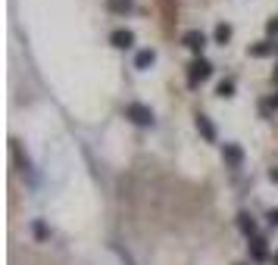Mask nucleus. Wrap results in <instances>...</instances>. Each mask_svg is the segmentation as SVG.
Listing matches in <instances>:
<instances>
[{
	"mask_svg": "<svg viewBox=\"0 0 278 265\" xmlns=\"http://www.w3.org/2000/svg\"><path fill=\"white\" fill-rule=\"evenodd\" d=\"M209 75H213V66H209L203 56H197V59L191 63V72H188V84H191V88H197V84H200V81H206Z\"/></svg>",
	"mask_w": 278,
	"mask_h": 265,
	"instance_id": "obj_1",
	"label": "nucleus"
},
{
	"mask_svg": "<svg viewBox=\"0 0 278 265\" xmlns=\"http://www.w3.org/2000/svg\"><path fill=\"white\" fill-rule=\"evenodd\" d=\"M125 116H128L134 125H144V128H147V125H153V113H150L144 103H131L128 109H125Z\"/></svg>",
	"mask_w": 278,
	"mask_h": 265,
	"instance_id": "obj_2",
	"label": "nucleus"
},
{
	"mask_svg": "<svg viewBox=\"0 0 278 265\" xmlns=\"http://www.w3.org/2000/svg\"><path fill=\"white\" fill-rule=\"evenodd\" d=\"M181 44L188 47V50H194V53L200 56V53H203V47H206V35H203V31H197V28H194V31H184Z\"/></svg>",
	"mask_w": 278,
	"mask_h": 265,
	"instance_id": "obj_3",
	"label": "nucleus"
},
{
	"mask_svg": "<svg viewBox=\"0 0 278 265\" xmlns=\"http://www.w3.org/2000/svg\"><path fill=\"white\" fill-rule=\"evenodd\" d=\"M222 159H225V166L238 169L241 162H244V150L238 147V144H225V150H222Z\"/></svg>",
	"mask_w": 278,
	"mask_h": 265,
	"instance_id": "obj_4",
	"label": "nucleus"
},
{
	"mask_svg": "<svg viewBox=\"0 0 278 265\" xmlns=\"http://www.w3.org/2000/svg\"><path fill=\"white\" fill-rule=\"evenodd\" d=\"M109 41H113V47H119V50H128V47L134 44V35H131L128 28H119V31H113V38H109Z\"/></svg>",
	"mask_w": 278,
	"mask_h": 265,
	"instance_id": "obj_5",
	"label": "nucleus"
},
{
	"mask_svg": "<svg viewBox=\"0 0 278 265\" xmlns=\"http://www.w3.org/2000/svg\"><path fill=\"white\" fill-rule=\"evenodd\" d=\"M250 259H253V262H266V259H269L263 237H253V241H250Z\"/></svg>",
	"mask_w": 278,
	"mask_h": 265,
	"instance_id": "obj_6",
	"label": "nucleus"
},
{
	"mask_svg": "<svg viewBox=\"0 0 278 265\" xmlns=\"http://www.w3.org/2000/svg\"><path fill=\"white\" fill-rule=\"evenodd\" d=\"M197 131L203 134V141H209V144L216 141V128H213V122H209L206 116H197Z\"/></svg>",
	"mask_w": 278,
	"mask_h": 265,
	"instance_id": "obj_7",
	"label": "nucleus"
},
{
	"mask_svg": "<svg viewBox=\"0 0 278 265\" xmlns=\"http://www.w3.org/2000/svg\"><path fill=\"white\" fill-rule=\"evenodd\" d=\"M278 50V44L272 41H259V44H250V56H272Z\"/></svg>",
	"mask_w": 278,
	"mask_h": 265,
	"instance_id": "obj_8",
	"label": "nucleus"
},
{
	"mask_svg": "<svg viewBox=\"0 0 278 265\" xmlns=\"http://www.w3.org/2000/svg\"><path fill=\"white\" fill-rule=\"evenodd\" d=\"M156 59V50H141L138 56H134V69H150Z\"/></svg>",
	"mask_w": 278,
	"mask_h": 265,
	"instance_id": "obj_9",
	"label": "nucleus"
},
{
	"mask_svg": "<svg viewBox=\"0 0 278 265\" xmlns=\"http://www.w3.org/2000/svg\"><path fill=\"white\" fill-rule=\"evenodd\" d=\"M238 228H241V231H244L247 237H253V234H256V221H253V216H247V212H241V216H238Z\"/></svg>",
	"mask_w": 278,
	"mask_h": 265,
	"instance_id": "obj_10",
	"label": "nucleus"
},
{
	"mask_svg": "<svg viewBox=\"0 0 278 265\" xmlns=\"http://www.w3.org/2000/svg\"><path fill=\"white\" fill-rule=\"evenodd\" d=\"M109 10H113V13H131L134 10V0H109Z\"/></svg>",
	"mask_w": 278,
	"mask_h": 265,
	"instance_id": "obj_11",
	"label": "nucleus"
},
{
	"mask_svg": "<svg viewBox=\"0 0 278 265\" xmlns=\"http://www.w3.org/2000/svg\"><path fill=\"white\" fill-rule=\"evenodd\" d=\"M213 38H216V44H225V41L231 38V25H216V31H213Z\"/></svg>",
	"mask_w": 278,
	"mask_h": 265,
	"instance_id": "obj_12",
	"label": "nucleus"
},
{
	"mask_svg": "<svg viewBox=\"0 0 278 265\" xmlns=\"http://www.w3.org/2000/svg\"><path fill=\"white\" fill-rule=\"evenodd\" d=\"M216 94H219V97H231V94H234V81H228V78H225V81H219Z\"/></svg>",
	"mask_w": 278,
	"mask_h": 265,
	"instance_id": "obj_13",
	"label": "nucleus"
},
{
	"mask_svg": "<svg viewBox=\"0 0 278 265\" xmlns=\"http://www.w3.org/2000/svg\"><path fill=\"white\" fill-rule=\"evenodd\" d=\"M35 237H38V241H47V237H50V231H47L44 221H35Z\"/></svg>",
	"mask_w": 278,
	"mask_h": 265,
	"instance_id": "obj_14",
	"label": "nucleus"
},
{
	"mask_svg": "<svg viewBox=\"0 0 278 265\" xmlns=\"http://www.w3.org/2000/svg\"><path fill=\"white\" fill-rule=\"evenodd\" d=\"M266 218H269V225H272V228H278V209H269Z\"/></svg>",
	"mask_w": 278,
	"mask_h": 265,
	"instance_id": "obj_15",
	"label": "nucleus"
},
{
	"mask_svg": "<svg viewBox=\"0 0 278 265\" xmlns=\"http://www.w3.org/2000/svg\"><path fill=\"white\" fill-rule=\"evenodd\" d=\"M266 28H269V35H278V19H269Z\"/></svg>",
	"mask_w": 278,
	"mask_h": 265,
	"instance_id": "obj_16",
	"label": "nucleus"
},
{
	"mask_svg": "<svg viewBox=\"0 0 278 265\" xmlns=\"http://www.w3.org/2000/svg\"><path fill=\"white\" fill-rule=\"evenodd\" d=\"M269 178H272V181H275V184H278V166H275V169H272V172H269Z\"/></svg>",
	"mask_w": 278,
	"mask_h": 265,
	"instance_id": "obj_17",
	"label": "nucleus"
},
{
	"mask_svg": "<svg viewBox=\"0 0 278 265\" xmlns=\"http://www.w3.org/2000/svg\"><path fill=\"white\" fill-rule=\"evenodd\" d=\"M272 103H275V106H278V97H275V100H272Z\"/></svg>",
	"mask_w": 278,
	"mask_h": 265,
	"instance_id": "obj_18",
	"label": "nucleus"
},
{
	"mask_svg": "<svg viewBox=\"0 0 278 265\" xmlns=\"http://www.w3.org/2000/svg\"><path fill=\"white\" fill-rule=\"evenodd\" d=\"M275 265H278V253H275Z\"/></svg>",
	"mask_w": 278,
	"mask_h": 265,
	"instance_id": "obj_19",
	"label": "nucleus"
}]
</instances>
